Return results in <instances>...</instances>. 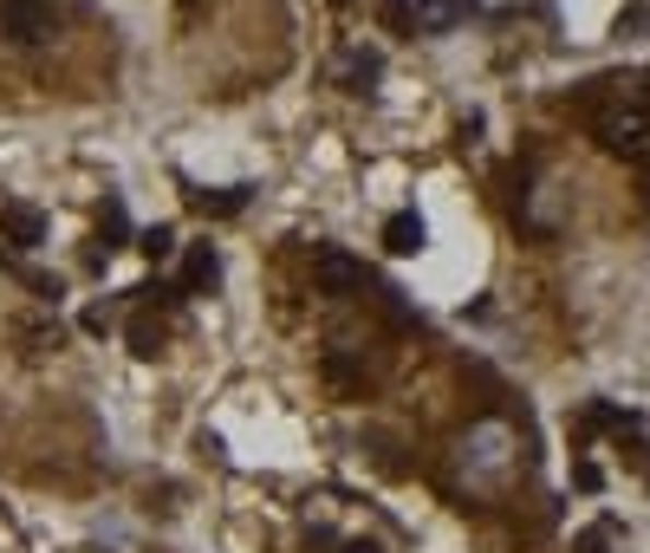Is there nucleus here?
I'll return each mask as SVG.
<instances>
[{"mask_svg": "<svg viewBox=\"0 0 650 553\" xmlns=\"http://www.w3.org/2000/svg\"><path fill=\"white\" fill-rule=\"evenodd\" d=\"M345 553H378V541H352Z\"/></svg>", "mask_w": 650, "mask_h": 553, "instance_id": "obj_14", "label": "nucleus"}, {"mask_svg": "<svg viewBox=\"0 0 650 553\" xmlns=\"http://www.w3.org/2000/svg\"><path fill=\"white\" fill-rule=\"evenodd\" d=\"M163 339H169V326L143 306V313L130 319V352H137V358H156V352H163Z\"/></svg>", "mask_w": 650, "mask_h": 553, "instance_id": "obj_8", "label": "nucleus"}, {"mask_svg": "<svg viewBox=\"0 0 650 553\" xmlns=\"http://www.w3.org/2000/svg\"><path fill=\"white\" fill-rule=\"evenodd\" d=\"M312 286L332 293V299H352V293L371 286V274H365V261H352L345 248H319V255H312Z\"/></svg>", "mask_w": 650, "mask_h": 553, "instance_id": "obj_3", "label": "nucleus"}, {"mask_svg": "<svg viewBox=\"0 0 650 553\" xmlns=\"http://www.w3.org/2000/svg\"><path fill=\"white\" fill-rule=\"evenodd\" d=\"M378 20H385V33H416V7L410 0H378Z\"/></svg>", "mask_w": 650, "mask_h": 553, "instance_id": "obj_10", "label": "nucleus"}, {"mask_svg": "<svg viewBox=\"0 0 650 553\" xmlns=\"http://www.w3.org/2000/svg\"><path fill=\"white\" fill-rule=\"evenodd\" d=\"M111 248H125V209H118V202L105 209V255H111Z\"/></svg>", "mask_w": 650, "mask_h": 553, "instance_id": "obj_12", "label": "nucleus"}, {"mask_svg": "<svg viewBox=\"0 0 650 553\" xmlns=\"http://www.w3.org/2000/svg\"><path fill=\"white\" fill-rule=\"evenodd\" d=\"M385 248L390 255H416V248H423V215H416V209H397L385 222Z\"/></svg>", "mask_w": 650, "mask_h": 553, "instance_id": "obj_7", "label": "nucleus"}, {"mask_svg": "<svg viewBox=\"0 0 650 553\" xmlns=\"http://www.w3.org/2000/svg\"><path fill=\"white\" fill-rule=\"evenodd\" d=\"M189 202H196V209H202V215H235V209H241V202H248V189H196V196H189Z\"/></svg>", "mask_w": 650, "mask_h": 553, "instance_id": "obj_9", "label": "nucleus"}, {"mask_svg": "<svg viewBox=\"0 0 650 553\" xmlns=\"http://www.w3.org/2000/svg\"><path fill=\"white\" fill-rule=\"evenodd\" d=\"M378 72H385V59H378L371 46H345V52H339V85H345V92H371Z\"/></svg>", "mask_w": 650, "mask_h": 553, "instance_id": "obj_5", "label": "nucleus"}, {"mask_svg": "<svg viewBox=\"0 0 650 553\" xmlns=\"http://www.w3.org/2000/svg\"><path fill=\"white\" fill-rule=\"evenodd\" d=\"M137 248H143L150 261H169V255H176V235H169V228H143V235H137Z\"/></svg>", "mask_w": 650, "mask_h": 553, "instance_id": "obj_11", "label": "nucleus"}, {"mask_svg": "<svg viewBox=\"0 0 650 553\" xmlns=\"http://www.w3.org/2000/svg\"><path fill=\"white\" fill-rule=\"evenodd\" d=\"M332 7H345V0H332Z\"/></svg>", "mask_w": 650, "mask_h": 553, "instance_id": "obj_15", "label": "nucleus"}, {"mask_svg": "<svg viewBox=\"0 0 650 553\" xmlns=\"http://www.w3.org/2000/svg\"><path fill=\"white\" fill-rule=\"evenodd\" d=\"M0 242H13V248H39V242H46V215H39L33 202H7V209H0Z\"/></svg>", "mask_w": 650, "mask_h": 553, "instance_id": "obj_4", "label": "nucleus"}, {"mask_svg": "<svg viewBox=\"0 0 650 553\" xmlns=\"http://www.w3.org/2000/svg\"><path fill=\"white\" fill-rule=\"evenodd\" d=\"M579 118L605 156L650 169V72L645 79H592L579 98Z\"/></svg>", "mask_w": 650, "mask_h": 553, "instance_id": "obj_1", "label": "nucleus"}, {"mask_svg": "<svg viewBox=\"0 0 650 553\" xmlns=\"http://www.w3.org/2000/svg\"><path fill=\"white\" fill-rule=\"evenodd\" d=\"M0 33L13 46H46L59 33V0H0Z\"/></svg>", "mask_w": 650, "mask_h": 553, "instance_id": "obj_2", "label": "nucleus"}, {"mask_svg": "<svg viewBox=\"0 0 650 553\" xmlns=\"http://www.w3.org/2000/svg\"><path fill=\"white\" fill-rule=\"evenodd\" d=\"M572 553H605V528H586V534L572 541Z\"/></svg>", "mask_w": 650, "mask_h": 553, "instance_id": "obj_13", "label": "nucleus"}, {"mask_svg": "<svg viewBox=\"0 0 650 553\" xmlns=\"http://www.w3.org/2000/svg\"><path fill=\"white\" fill-rule=\"evenodd\" d=\"M215 280H222V261H215V248H209V242L182 255V280H176L182 293H202V286H215Z\"/></svg>", "mask_w": 650, "mask_h": 553, "instance_id": "obj_6", "label": "nucleus"}]
</instances>
